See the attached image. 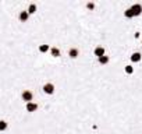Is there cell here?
<instances>
[{
    "label": "cell",
    "instance_id": "7",
    "mask_svg": "<svg viewBox=\"0 0 142 134\" xmlns=\"http://www.w3.org/2000/svg\"><path fill=\"white\" fill-rule=\"evenodd\" d=\"M68 54H70V57L75 59V57L78 56V50H77V49H70V52H68Z\"/></svg>",
    "mask_w": 142,
    "mask_h": 134
},
{
    "label": "cell",
    "instance_id": "4",
    "mask_svg": "<svg viewBox=\"0 0 142 134\" xmlns=\"http://www.w3.org/2000/svg\"><path fill=\"white\" fill-rule=\"evenodd\" d=\"M36 109H38V105H36V103H33V102L27 103V110H28V112H35Z\"/></svg>",
    "mask_w": 142,
    "mask_h": 134
},
{
    "label": "cell",
    "instance_id": "12",
    "mask_svg": "<svg viewBox=\"0 0 142 134\" xmlns=\"http://www.w3.org/2000/svg\"><path fill=\"white\" fill-rule=\"evenodd\" d=\"M35 11H36V6H35V4H31V6H29V8H28V13H29V14H33Z\"/></svg>",
    "mask_w": 142,
    "mask_h": 134
},
{
    "label": "cell",
    "instance_id": "2",
    "mask_svg": "<svg viewBox=\"0 0 142 134\" xmlns=\"http://www.w3.org/2000/svg\"><path fill=\"white\" fill-rule=\"evenodd\" d=\"M21 96H22V99H24V101H25L27 103H29V102L32 101V98H33V95H32L31 91H24Z\"/></svg>",
    "mask_w": 142,
    "mask_h": 134
},
{
    "label": "cell",
    "instance_id": "11",
    "mask_svg": "<svg viewBox=\"0 0 142 134\" xmlns=\"http://www.w3.org/2000/svg\"><path fill=\"white\" fill-rule=\"evenodd\" d=\"M47 50H49V46H47V45H41V46H39V52L45 53V52H47Z\"/></svg>",
    "mask_w": 142,
    "mask_h": 134
},
{
    "label": "cell",
    "instance_id": "14",
    "mask_svg": "<svg viewBox=\"0 0 142 134\" xmlns=\"http://www.w3.org/2000/svg\"><path fill=\"white\" fill-rule=\"evenodd\" d=\"M125 71L128 73V74H131V73H133V67H131V66H127V67H125Z\"/></svg>",
    "mask_w": 142,
    "mask_h": 134
},
{
    "label": "cell",
    "instance_id": "6",
    "mask_svg": "<svg viewBox=\"0 0 142 134\" xmlns=\"http://www.w3.org/2000/svg\"><path fill=\"white\" fill-rule=\"evenodd\" d=\"M28 17H29L28 11H21V14H19V20H21V21H27Z\"/></svg>",
    "mask_w": 142,
    "mask_h": 134
},
{
    "label": "cell",
    "instance_id": "15",
    "mask_svg": "<svg viewBox=\"0 0 142 134\" xmlns=\"http://www.w3.org/2000/svg\"><path fill=\"white\" fill-rule=\"evenodd\" d=\"M88 8H94V3H89V4H88Z\"/></svg>",
    "mask_w": 142,
    "mask_h": 134
},
{
    "label": "cell",
    "instance_id": "13",
    "mask_svg": "<svg viewBox=\"0 0 142 134\" xmlns=\"http://www.w3.org/2000/svg\"><path fill=\"white\" fill-rule=\"evenodd\" d=\"M99 62H100V64H106L107 62H109V57H107V56H102V57H99Z\"/></svg>",
    "mask_w": 142,
    "mask_h": 134
},
{
    "label": "cell",
    "instance_id": "10",
    "mask_svg": "<svg viewBox=\"0 0 142 134\" xmlns=\"http://www.w3.org/2000/svg\"><path fill=\"white\" fill-rule=\"evenodd\" d=\"M7 128V123L4 120H0V131H4Z\"/></svg>",
    "mask_w": 142,
    "mask_h": 134
},
{
    "label": "cell",
    "instance_id": "5",
    "mask_svg": "<svg viewBox=\"0 0 142 134\" xmlns=\"http://www.w3.org/2000/svg\"><path fill=\"white\" fill-rule=\"evenodd\" d=\"M95 54H96L97 57L105 56V49H103V48H96V49H95Z\"/></svg>",
    "mask_w": 142,
    "mask_h": 134
},
{
    "label": "cell",
    "instance_id": "8",
    "mask_svg": "<svg viewBox=\"0 0 142 134\" xmlns=\"http://www.w3.org/2000/svg\"><path fill=\"white\" fill-rule=\"evenodd\" d=\"M50 52H52V54H53L55 57H58V56H60V50H58L57 48H52Z\"/></svg>",
    "mask_w": 142,
    "mask_h": 134
},
{
    "label": "cell",
    "instance_id": "9",
    "mask_svg": "<svg viewBox=\"0 0 142 134\" xmlns=\"http://www.w3.org/2000/svg\"><path fill=\"white\" fill-rule=\"evenodd\" d=\"M131 60L133 62H139L141 60V54L139 53H134L133 56H131Z\"/></svg>",
    "mask_w": 142,
    "mask_h": 134
},
{
    "label": "cell",
    "instance_id": "1",
    "mask_svg": "<svg viewBox=\"0 0 142 134\" xmlns=\"http://www.w3.org/2000/svg\"><path fill=\"white\" fill-rule=\"evenodd\" d=\"M43 91H45L46 94H49V95H52L53 92H55V85H53L52 82H47L43 85Z\"/></svg>",
    "mask_w": 142,
    "mask_h": 134
},
{
    "label": "cell",
    "instance_id": "3",
    "mask_svg": "<svg viewBox=\"0 0 142 134\" xmlns=\"http://www.w3.org/2000/svg\"><path fill=\"white\" fill-rule=\"evenodd\" d=\"M131 11H133V16H138V14L141 13L142 7L139 6V4H135V6H133V8H130Z\"/></svg>",
    "mask_w": 142,
    "mask_h": 134
}]
</instances>
